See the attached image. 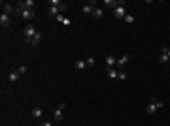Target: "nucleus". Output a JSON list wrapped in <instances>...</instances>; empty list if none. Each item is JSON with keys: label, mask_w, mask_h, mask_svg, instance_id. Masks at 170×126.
Masks as SVG:
<instances>
[{"label": "nucleus", "mask_w": 170, "mask_h": 126, "mask_svg": "<svg viewBox=\"0 0 170 126\" xmlns=\"http://www.w3.org/2000/svg\"><path fill=\"white\" fill-rule=\"evenodd\" d=\"M36 27L34 25H30V23H28L27 27H25V30H23V34H25V41H27V43H30V40H32V36H34L36 34Z\"/></svg>", "instance_id": "1"}, {"label": "nucleus", "mask_w": 170, "mask_h": 126, "mask_svg": "<svg viewBox=\"0 0 170 126\" xmlns=\"http://www.w3.org/2000/svg\"><path fill=\"white\" fill-rule=\"evenodd\" d=\"M25 9H34V0H25V2H17V13L25 11Z\"/></svg>", "instance_id": "2"}, {"label": "nucleus", "mask_w": 170, "mask_h": 126, "mask_svg": "<svg viewBox=\"0 0 170 126\" xmlns=\"http://www.w3.org/2000/svg\"><path fill=\"white\" fill-rule=\"evenodd\" d=\"M63 111H64V104H59V107L55 109V113H53V117H55V122H61L63 121Z\"/></svg>", "instance_id": "3"}, {"label": "nucleus", "mask_w": 170, "mask_h": 126, "mask_svg": "<svg viewBox=\"0 0 170 126\" xmlns=\"http://www.w3.org/2000/svg\"><path fill=\"white\" fill-rule=\"evenodd\" d=\"M13 11H17V8H13V4L11 2H2V13H13Z\"/></svg>", "instance_id": "4"}, {"label": "nucleus", "mask_w": 170, "mask_h": 126, "mask_svg": "<svg viewBox=\"0 0 170 126\" xmlns=\"http://www.w3.org/2000/svg\"><path fill=\"white\" fill-rule=\"evenodd\" d=\"M125 15H127L125 6H117V8L113 9V17H117V19H125Z\"/></svg>", "instance_id": "5"}, {"label": "nucleus", "mask_w": 170, "mask_h": 126, "mask_svg": "<svg viewBox=\"0 0 170 126\" xmlns=\"http://www.w3.org/2000/svg\"><path fill=\"white\" fill-rule=\"evenodd\" d=\"M9 25H11L9 15H8V13H2V15H0V27H2V28H8Z\"/></svg>", "instance_id": "6"}, {"label": "nucleus", "mask_w": 170, "mask_h": 126, "mask_svg": "<svg viewBox=\"0 0 170 126\" xmlns=\"http://www.w3.org/2000/svg\"><path fill=\"white\" fill-rule=\"evenodd\" d=\"M155 109H157V104H155V100H151V102L148 104V107H146V113H148V115H153Z\"/></svg>", "instance_id": "7"}, {"label": "nucleus", "mask_w": 170, "mask_h": 126, "mask_svg": "<svg viewBox=\"0 0 170 126\" xmlns=\"http://www.w3.org/2000/svg\"><path fill=\"white\" fill-rule=\"evenodd\" d=\"M21 17L27 19V21H30V19L34 17V9H25V11H21Z\"/></svg>", "instance_id": "8"}, {"label": "nucleus", "mask_w": 170, "mask_h": 126, "mask_svg": "<svg viewBox=\"0 0 170 126\" xmlns=\"http://www.w3.org/2000/svg\"><path fill=\"white\" fill-rule=\"evenodd\" d=\"M47 13H49V17H57V15H61V9L55 8V6H49V8H47Z\"/></svg>", "instance_id": "9"}, {"label": "nucleus", "mask_w": 170, "mask_h": 126, "mask_svg": "<svg viewBox=\"0 0 170 126\" xmlns=\"http://www.w3.org/2000/svg\"><path fill=\"white\" fill-rule=\"evenodd\" d=\"M40 41H42V32H40V30H38V32H36V34H34V36H32V40H30V43H32V45H34V47H36V45L40 43Z\"/></svg>", "instance_id": "10"}, {"label": "nucleus", "mask_w": 170, "mask_h": 126, "mask_svg": "<svg viewBox=\"0 0 170 126\" xmlns=\"http://www.w3.org/2000/svg\"><path fill=\"white\" fill-rule=\"evenodd\" d=\"M93 6H96V4H83V13H87V15H93V11H94V8Z\"/></svg>", "instance_id": "11"}, {"label": "nucleus", "mask_w": 170, "mask_h": 126, "mask_svg": "<svg viewBox=\"0 0 170 126\" xmlns=\"http://www.w3.org/2000/svg\"><path fill=\"white\" fill-rule=\"evenodd\" d=\"M127 62H129V55L125 53L123 57H121V59H117V64H115V66H117V68H121V66H125Z\"/></svg>", "instance_id": "12"}, {"label": "nucleus", "mask_w": 170, "mask_h": 126, "mask_svg": "<svg viewBox=\"0 0 170 126\" xmlns=\"http://www.w3.org/2000/svg\"><path fill=\"white\" fill-rule=\"evenodd\" d=\"M168 55H166L165 53V49H163V47H161V55H159V62H161V64H166V62H168Z\"/></svg>", "instance_id": "13"}, {"label": "nucleus", "mask_w": 170, "mask_h": 126, "mask_svg": "<svg viewBox=\"0 0 170 126\" xmlns=\"http://www.w3.org/2000/svg\"><path fill=\"white\" fill-rule=\"evenodd\" d=\"M102 15H104V9L102 8H94V11H93V17L94 19H102Z\"/></svg>", "instance_id": "14"}, {"label": "nucleus", "mask_w": 170, "mask_h": 126, "mask_svg": "<svg viewBox=\"0 0 170 126\" xmlns=\"http://www.w3.org/2000/svg\"><path fill=\"white\" fill-rule=\"evenodd\" d=\"M117 75H119V72H117L115 68H108V77H110V79H115Z\"/></svg>", "instance_id": "15"}, {"label": "nucleus", "mask_w": 170, "mask_h": 126, "mask_svg": "<svg viewBox=\"0 0 170 126\" xmlns=\"http://www.w3.org/2000/svg\"><path fill=\"white\" fill-rule=\"evenodd\" d=\"M42 115H44V111H42V107H34V109H32V117H34V119H40Z\"/></svg>", "instance_id": "16"}, {"label": "nucleus", "mask_w": 170, "mask_h": 126, "mask_svg": "<svg viewBox=\"0 0 170 126\" xmlns=\"http://www.w3.org/2000/svg\"><path fill=\"white\" fill-rule=\"evenodd\" d=\"M106 64H108V66H110V68H113V66H115V64H117V60L113 59L112 55H108V57H106Z\"/></svg>", "instance_id": "17"}, {"label": "nucleus", "mask_w": 170, "mask_h": 126, "mask_svg": "<svg viewBox=\"0 0 170 126\" xmlns=\"http://www.w3.org/2000/svg\"><path fill=\"white\" fill-rule=\"evenodd\" d=\"M76 68H78V70H85V68H89V66H87V62H85V60H80V59H78V60H76Z\"/></svg>", "instance_id": "18"}, {"label": "nucleus", "mask_w": 170, "mask_h": 126, "mask_svg": "<svg viewBox=\"0 0 170 126\" xmlns=\"http://www.w3.org/2000/svg\"><path fill=\"white\" fill-rule=\"evenodd\" d=\"M19 75H21L19 72H11V73H9V81H11V83H13V81H17V79H19Z\"/></svg>", "instance_id": "19"}, {"label": "nucleus", "mask_w": 170, "mask_h": 126, "mask_svg": "<svg viewBox=\"0 0 170 126\" xmlns=\"http://www.w3.org/2000/svg\"><path fill=\"white\" fill-rule=\"evenodd\" d=\"M125 23H129V25H132V23H134V17L127 13V15H125Z\"/></svg>", "instance_id": "20"}, {"label": "nucleus", "mask_w": 170, "mask_h": 126, "mask_svg": "<svg viewBox=\"0 0 170 126\" xmlns=\"http://www.w3.org/2000/svg\"><path fill=\"white\" fill-rule=\"evenodd\" d=\"M104 4L110 6V8H112V6H115V8H117V2H115V0H104Z\"/></svg>", "instance_id": "21"}, {"label": "nucleus", "mask_w": 170, "mask_h": 126, "mask_svg": "<svg viewBox=\"0 0 170 126\" xmlns=\"http://www.w3.org/2000/svg\"><path fill=\"white\" fill-rule=\"evenodd\" d=\"M85 62H87V66H93V64H94V59H93V57H89V59L85 60Z\"/></svg>", "instance_id": "22"}, {"label": "nucleus", "mask_w": 170, "mask_h": 126, "mask_svg": "<svg viewBox=\"0 0 170 126\" xmlns=\"http://www.w3.org/2000/svg\"><path fill=\"white\" fill-rule=\"evenodd\" d=\"M17 72H19V73H25V72H27V66H19Z\"/></svg>", "instance_id": "23"}, {"label": "nucleus", "mask_w": 170, "mask_h": 126, "mask_svg": "<svg viewBox=\"0 0 170 126\" xmlns=\"http://www.w3.org/2000/svg\"><path fill=\"white\" fill-rule=\"evenodd\" d=\"M70 23H72V21H70V19H66V17H64V21H63V23H61V25H64V27H68V25H70Z\"/></svg>", "instance_id": "24"}, {"label": "nucleus", "mask_w": 170, "mask_h": 126, "mask_svg": "<svg viewBox=\"0 0 170 126\" xmlns=\"http://www.w3.org/2000/svg\"><path fill=\"white\" fill-rule=\"evenodd\" d=\"M117 77H119V79H127V73L125 72H119V75H117Z\"/></svg>", "instance_id": "25"}, {"label": "nucleus", "mask_w": 170, "mask_h": 126, "mask_svg": "<svg viewBox=\"0 0 170 126\" xmlns=\"http://www.w3.org/2000/svg\"><path fill=\"white\" fill-rule=\"evenodd\" d=\"M163 49H165V53L168 55V59H170V47H166V45H163Z\"/></svg>", "instance_id": "26"}, {"label": "nucleus", "mask_w": 170, "mask_h": 126, "mask_svg": "<svg viewBox=\"0 0 170 126\" xmlns=\"http://www.w3.org/2000/svg\"><path fill=\"white\" fill-rule=\"evenodd\" d=\"M55 19H57V23H63V21H64V17H63V15H57Z\"/></svg>", "instance_id": "27"}, {"label": "nucleus", "mask_w": 170, "mask_h": 126, "mask_svg": "<svg viewBox=\"0 0 170 126\" xmlns=\"http://www.w3.org/2000/svg\"><path fill=\"white\" fill-rule=\"evenodd\" d=\"M40 126H53V124H51V122H47V121H44V122H42Z\"/></svg>", "instance_id": "28"}]
</instances>
